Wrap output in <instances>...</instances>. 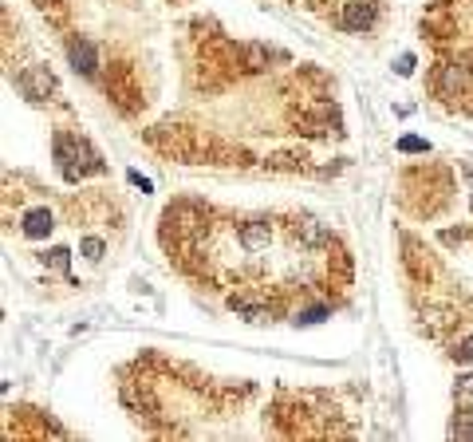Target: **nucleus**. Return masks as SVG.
<instances>
[{
  "label": "nucleus",
  "mask_w": 473,
  "mask_h": 442,
  "mask_svg": "<svg viewBox=\"0 0 473 442\" xmlns=\"http://www.w3.org/2000/svg\"><path fill=\"white\" fill-rule=\"evenodd\" d=\"M465 182H469V197H473V170H465Z\"/></svg>",
  "instance_id": "nucleus-14"
},
{
  "label": "nucleus",
  "mask_w": 473,
  "mask_h": 442,
  "mask_svg": "<svg viewBox=\"0 0 473 442\" xmlns=\"http://www.w3.org/2000/svg\"><path fill=\"white\" fill-rule=\"evenodd\" d=\"M339 24H343L347 32H363V28H371L375 24V4L371 0H351V4H343Z\"/></svg>",
  "instance_id": "nucleus-2"
},
{
  "label": "nucleus",
  "mask_w": 473,
  "mask_h": 442,
  "mask_svg": "<svg viewBox=\"0 0 473 442\" xmlns=\"http://www.w3.org/2000/svg\"><path fill=\"white\" fill-rule=\"evenodd\" d=\"M24 233H28V237H48V233H51V213L48 210H32L24 217Z\"/></svg>",
  "instance_id": "nucleus-7"
},
{
  "label": "nucleus",
  "mask_w": 473,
  "mask_h": 442,
  "mask_svg": "<svg viewBox=\"0 0 473 442\" xmlns=\"http://www.w3.org/2000/svg\"><path fill=\"white\" fill-rule=\"evenodd\" d=\"M414 71V56H402V60H398V76H410Z\"/></svg>",
  "instance_id": "nucleus-13"
},
{
  "label": "nucleus",
  "mask_w": 473,
  "mask_h": 442,
  "mask_svg": "<svg viewBox=\"0 0 473 442\" xmlns=\"http://www.w3.org/2000/svg\"><path fill=\"white\" fill-rule=\"evenodd\" d=\"M454 434H462V438H473V411H457Z\"/></svg>",
  "instance_id": "nucleus-8"
},
{
  "label": "nucleus",
  "mask_w": 473,
  "mask_h": 442,
  "mask_svg": "<svg viewBox=\"0 0 473 442\" xmlns=\"http://www.w3.org/2000/svg\"><path fill=\"white\" fill-rule=\"evenodd\" d=\"M83 253L91 257V261H99V257H103V241H99V237H87V241H83Z\"/></svg>",
  "instance_id": "nucleus-9"
},
{
  "label": "nucleus",
  "mask_w": 473,
  "mask_h": 442,
  "mask_svg": "<svg viewBox=\"0 0 473 442\" xmlns=\"http://www.w3.org/2000/svg\"><path fill=\"white\" fill-rule=\"evenodd\" d=\"M68 56H71V63H76V71H83V76H95V71H99V51H95L91 40H71Z\"/></svg>",
  "instance_id": "nucleus-3"
},
{
  "label": "nucleus",
  "mask_w": 473,
  "mask_h": 442,
  "mask_svg": "<svg viewBox=\"0 0 473 442\" xmlns=\"http://www.w3.org/2000/svg\"><path fill=\"white\" fill-rule=\"evenodd\" d=\"M454 356H457V359H469V364H473V336H465V340L457 344V348H454Z\"/></svg>",
  "instance_id": "nucleus-10"
},
{
  "label": "nucleus",
  "mask_w": 473,
  "mask_h": 442,
  "mask_svg": "<svg viewBox=\"0 0 473 442\" xmlns=\"http://www.w3.org/2000/svg\"><path fill=\"white\" fill-rule=\"evenodd\" d=\"M16 87H20V91H24V95H28V99H32V103H43V99H48V95H51V91H56V83H51L48 68H28L24 76L16 79Z\"/></svg>",
  "instance_id": "nucleus-1"
},
{
  "label": "nucleus",
  "mask_w": 473,
  "mask_h": 442,
  "mask_svg": "<svg viewBox=\"0 0 473 442\" xmlns=\"http://www.w3.org/2000/svg\"><path fill=\"white\" fill-rule=\"evenodd\" d=\"M296 241H304L308 249H320V245H328V230L320 221L304 217V221H296Z\"/></svg>",
  "instance_id": "nucleus-6"
},
{
  "label": "nucleus",
  "mask_w": 473,
  "mask_h": 442,
  "mask_svg": "<svg viewBox=\"0 0 473 442\" xmlns=\"http://www.w3.org/2000/svg\"><path fill=\"white\" fill-rule=\"evenodd\" d=\"M269 241H272L269 221H245V225H241V245H245L249 253H261V249H269Z\"/></svg>",
  "instance_id": "nucleus-5"
},
{
  "label": "nucleus",
  "mask_w": 473,
  "mask_h": 442,
  "mask_svg": "<svg viewBox=\"0 0 473 442\" xmlns=\"http://www.w3.org/2000/svg\"><path fill=\"white\" fill-rule=\"evenodd\" d=\"M166 225H177V230H197L202 225V205L194 202H174L166 210Z\"/></svg>",
  "instance_id": "nucleus-4"
},
{
  "label": "nucleus",
  "mask_w": 473,
  "mask_h": 442,
  "mask_svg": "<svg viewBox=\"0 0 473 442\" xmlns=\"http://www.w3.org/2000/svg\"><path fill=\"white\" fill-rule=\"evenodd\" d=\"M398 150H426V143H422V138H402V143H398Z\"/></svg>",
  "instance_id": "nucleus-11"
},
{
  "label": "nucleus",
  "mask_w": 473,
  "mask_h": 442,
  "mask_svg": "<svg viewBox=\"0 0 473 442\" xmlns=\"http://www.w3.org/2000/svg\"><path fill=\"white\" fill-rule=\"evenodd\" d=\"M457 387H462L465 395H473V371H465V375H457Z\"/></svg>",
  "instance_id": "nucleus-12"
}]
</instances>
